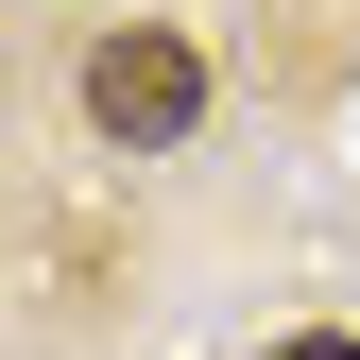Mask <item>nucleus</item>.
Segmentation results:
<instances>
[{
  "mask_svg": "<svg viewBox=\"0 0 360 360\" xmlns=\"http://www.w3.org/2000/svg\"><path fill=\"white\" fill-rule=\"evenodd\" d=\"M86 120H103L120 155H172L206 120V52L189 34H103V52H86Z\"/></svg>",
  "mask_w": 360,
  "mask_h": 360,
  "instance_id": "f257e3e1",
  "label": "nucleus"
},
{
  "mask_svg": "<svg viewBox=\"0 0 360 360\" xmlns=\"http://www.w3.org/2000/svg\"><path fill=\"white\" fill-rule=\"evenodd\" d=\"M275 360H360V343H343V326H309V343H275Z\"/></svg>",
  "mask_w": 360,
  "mask_h": 360,
  "instance_id": "f03ea898",
  "label": "nucleus"
}]
</instances>
